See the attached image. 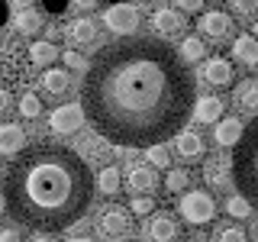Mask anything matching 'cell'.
Returning <instances> with one entry per match:
<instances>
[{"label":"cell","instance_id":"5bb4252c","mask_svg":"<svg viewBox=\"0 0 258 242\" xmlns=\"http://www.w3.org/2000/svg\"><path fill=\"white\" fill-rule=\"evenodd\" d=\"M152 29L158 32V36H181L184 32V16L177 10H158L155 16H152Z\"/></svg>","mask_w":258,"mask_h":242},{"label":"cell","instance_id":"7dc6e473","mask_svg":"<svg viewBox=\"0 0 258 242\" xmlns=\"http://www.w3.org/2000/svg\"><path fill=\"white\" fill-rule=\"evenodd\" d=\"M116 4H119V0H116Z\"/></svg>","mask_w":258,"mask_h":242},{"label":"cell","instance_id":"74e56055","mask_svg":"<svg viewBox=\"0 0 258 242\" xmlns=\"http://www.w3.org/2000/svg\"><path fill=\"white\" fill-rule=\"evenodd\" d=\"M0 242H20V232L16 229H0Z\"/></svg>","mask_w":258,"mask_h":242},{"label":"cell","instance_id":"f35d334b","mask_svg":"<svg viewBox=\"0 0 258 242\" xmlns=\"http://www.w3.org/2000/svg\"><path fill=\"white\" fill-rule=\"evenodd\" d=\"M10 110V94H7V87H0V113Z\"/></svg>","mask_w":258,"mask_h":242},{"label":"cell","instance_id":"ee69618b","mask_svg":"<svg viewBox=\"0 0 258 242\" xmlns=\"http://www.w3.org/2000/svg\"><path fill=\"white\" fill-rule=\"evenodd\" d=\"M0 210H7V194H0Z\"/></svg>","mask_w":258,"mask_h":242},{"label":"cell","instance_id":"83f0119b","mask_svg":"<svg viewBox=\"0 0 258 242\" xmlns=\"http://www.w3.org/2000/svg\"><path fill=\"white\" fill-rule=\"evenodd\" d=\"M145 155H149V161L155 168H168V161H171V155H168V149L161 142H155V145H149V149H145Z\"/></svg>","mask_w":258,"mask_h":242},{"label":"cell","instance_id":"8992f818","mask_svg":"<svg viewBox=\"0 0 258 242\" xmlns=\"http://www.w3.org/2000/svg\"><path fill=\"white\" fill-rule=\"evenodd\" d=\"M97 229H100V236L107 242H123L129 236V229H133V223H129V213L123 207H110L100 213V220H97Z\"/></svg>","mask_w":258,"mask_h":242},{"label":"cell","instance_id":"9c48e42d","mask_svg":"<svg viewBox=\"0 0 258 242\" xmlns=\"http://www.w3.org/2000/svg\"><path fill=\"white\" fill-rule=\"evenodd\" d=\"M200 32H204V36H213V39H226L232 32V16L223 13V10H207L200 16Z\"/></svg>","mask_w":258,"mask_h":242},{"label":"cell","instance_id":"1f68e13d","mask_svg":"<svg viewBox=\"0 0 258 242\" xmlns=\"http://www.w3.org/2000/svg\"><path fill=\"white\" fill-rule=\"evenodd\" d=\"M187 188V171H184V168H174L171 174H168V191H184Z\"/></svg>","mask_w":258,"mask_h":242},{"label":"cell","instance_id":"ab89813d","mask_svg":"<svg viewBox=\"0 0 258 242\" xmlns=\"http://www.w3.org/2000/svg\"><path fill=\"white\" fill-rule=\"evenodd\" d=\"M29 242H55V239H52V232H36Z\"/></svg>","mask_w":258,"mask_h":242},{"label":"cell","instance_id":"60d3db41","mask_svg":"<svg viewBox=\"0 0 258 242\" xmlns=\"http://www.w3.org/2000/svg\"><path fill=\"white\" fill-rule=\"evenodd\" d=\"M75 4L81 7V10H94V7H97V0H75Z\"/></svg>","mask_w":258,"mask_h":242},{"label":"cell","instance_id":"ba28073f","mask_svg":"<svg viewBox=\"0 0 258 242\" xmlns=\"http://www.w3.org/2000/svg\"><path fill=\"white\" fill-rule=\"evenodd\" d=\"M23 75V55L20 45L13 39H0V81L10 84V81H20Z\"/></svg>","mask_w":258,"mask_h":242},{"label":"cell","instance_id":"836d02e7","mask_svg":"<svg viewBox=\"0 0 258 242\" xmlns=\"http://www.w3.org/2000/svg\"><path fill=\"white\" fill-rule=\"evenodd\" d=\"M152 207H155V204H152V197H133V213L136 216H149Z\"/></svg>","mask_w":258,"mask_h":242},{"label":"cell","instance_id":"277c9868","mask_svg":"<svg viewBox=\"0 0 258 242\" xmlns=\"http://www.w3.org/2000/svg\"><path fill=\"white\" fill-rule=\"evenodd\" d=\"M177 207H181V216L194 226H207V223H213V216H216V200L210 197L207 191H187Z\"/></svg>","mask_w":258,"mask_h":242},{"label":"cell","instance_id":"f6af8a7d","mask_svg":"<svg viewBox=\"0 0 258 242\" xmlns=\"http://www.w3.org/2000/svg\"><path fill=\"white\" fill-rule=\"evenodd\" d=\"M13 4H16V7H29V0H13Z\"/></svg>","mask_w":258,"mask_h":242},{"label":"cell","instance_id":"7c38bea8","mask_svg":"<svg viewBox=\"0 0 258 242\" xmlns=\"http://www.w3.org/2000/svg\"><path fill=\"white\" fill-rule=\"evenodd\" d=\"M155 184H158V174L152 171L149 165H133V168H129L126 188L133 194H149V191H155Z\"/></svg>","mask_w":258,"mask_h":242},{"label":"cell","instance_id":"2e32d148","mask_svg":"<svg viewBox=\"0 0 258 242\" xmlns=\"http://www.w3.org/2000/svg\"><path fill=\"white\" fill-rule=\"evenodd\" d=\"M194 119L197 123H216V119H223V100L220 97H200L197 103H194Z\"/></svg>","mask_w":258,"mask_h":242},{"label":"cell","instance_id":"603a6c76","mask_svg":"<svg viewBox=\"0 0 258 242\" xmlns=\"http://www.w3.org/2000/svg\"><path fill=\"white\" fill-rule=\"evenodd\" d=\"M29 58H32V65H42V68H45V65H52L55 58H58L55 42H48V39H45V42H32L29 45Z\"/></svg>","mask_w":258,"mask_h":242},{"label":"cell","instance_id":"7bdbcfd3","mask_svg":"<svg viewBox=\"0 0 258 242\" xmlns=\"http://www.w3.org/2000/svg\"><path fill=\"white\" fill-rule=\"evenodd\" d=\"M68 242H94V239H87V236H75V239H68Z\"/></svg>","mask_w":258,"mask_h":242},{"label":"cell","instance_id":"b9f144b4","mask_svg":"<svg viewBox=\"0 0 258 242\" xmlns=\"http://www.w3.org/2000/svg\"><path fill=\"white\" fill-rule=\"evenodd\" d=\"M4 23H7V4L0 0V26H4Z\"/></svg>","mask_w":258,"mask_h":242},{"label":"cell","instance_id":"d4e9b609","mask_svg":"<svg viewBox=\"0 0 258 242\" xmlns=\"http://www.w3.org/2000/svg\"><path fill=\"white\" fill-rule=\"evenodd\" d=\"M20 113H23V119H36L39 113H42V100H39L36 94H23L20 97Z\"/></svg>","mask_w":258,"mask_h":242},{"label":"cell","instance_id":"44dd1931","mask_svg":"<svg viewBox=\"0 0 258 242\" xmlns=\"http://www.w3.org/2000/svg\"><path fill=\"white\" fill-rule=\"evenodd\" d=\"M242 133H245V129H242L239 119H220V123H216V142L220 145H232V149H236Z\"/></svg>","mask_w":258,"mask_h":242},{"label":"cell","instance_id":"ffe728a7","mask_svg":"<svg viewBox=\"0 0 258 242\" xmlns=\"http://www.w3.org/2000/svg\"><path fill=\"white\" fill-rule=\"evenodd\" d=\"M42 87H45V91L52 94V97H61V94L71 87L68 71H64V68H48L45 75H42Z\"/></svg>","mask_w":258,"mask_h":242},{"label":"cell","instance_id":"52a82bcc","mask_svg":"<svg viewBox=\"0 0 258 242\" xmlns=\"http://www.w3.org/2000/svg\"><path fill=\"white\" fill-rule=\"evenodd\" d=\"M84 103H64V107L52 110V116H48V129L58 136H68V133H78L81 123H84Z\"/></svg>","mask_w":258,"mask_h":242},{"label":"cell","instance_id":"f546056e","mask_svg":"<svg viewBox=\"0 0 258 242\" xmlns=\"http://www.w3.org/2000/svg\"><path fill=\"white\" fill-rule=\"evenodd\" d=\"M216 242H248V236H245L242 226H223V229L216 232Z\"/></svg>","mask_w":258,"mask_h":242},{"label":"cell","instance_id":"4fadbf2b","mask_svg":"<svg viewBox=\"0 0 258 242\" xmlns=\"http://www.w3.org/2000/svg\"><path fill=\"white\" fill-rule=\"evenodd\" d=\"M232 58H236L239 65L255 68V65H258V36H252V32L236 36V42H232Z\"/></svg>","mask_w":258,"mask_h":242},{"label":"cell","instance_id":"bcb514c9","mask_svg":"<svg viewBox=\"0 0 258 242\" xmlns=\"http://www.w3.org/2000/svg\"><path fill=\"white\" fill-rule=\"evenodd\" d=\"M252 36H258V23H255V26H252Z\"/></svg>","mask_w":258,"mask_h":242},{"label":"cell","instance_id":"e575fe53","mask_svg":"<svg viewBox=\"0 0 258 242\" xmlns=\"http://www.w3.org/2000/svg\"><path fill=\"white\" fill-rule=\"evenodd\" d=\"M64 65H68V68H87V62L81 58L75 48H71V52H64Z\"/></svg>","mask_w":258,"mask_h":242},{"label":"cell","instance_id":"cb8c5ba5","mask_svg":"<svg viewBox=\"0 0 258 242\" xmlns=\"http://www.w3.org/2000/svg\"><path fill=\"white\" fill-rule=\"evenodd\" d=\"M16 29L23 32V36H36L39 29H42V20H39L36 10H29V7H23L20 16H16Z\"/></svg>","mask_w":258,"mask_h":242},{"label":"cell","instance_id":"4316f807","mask_svg":"<svg viewBox=\"0 0 258 242\" xmlns=\"http://www.w3.org/2000/svg\"><path fill=\"white\" fill-rule=\"evenodd\" d=\"M119 184H123V181H119V171H116L113 165H107V168L100 171V191H103V194H116Z\"/></svg>","mask_w":258,"mask_h":242},{"label":"cell","instance_id":"f1b7e54d","mask_svg":"<svg viewBox=\"0 0 258 242\" xmlns=\"http://www.w3.org/2000/svg\"><path fill=\"white\" fill-rule=\"evenodd\" d=\"M226 210H229V216H239V220H242V216H248L255 207L248 204V200L242 197V194H236V197H229V204H226Z\"/></svg>","mask_w":258,"mask_h":242},{"label":"cell","instance_id":"7402d4cb","mask_svg":"<svg viewBox=\"0 0 258 242\" xmlns=\"http://www.w3.org/2000/svg\"><path fill=\"white\" fill-rule=\"evenodd\" d=\"M204 177H207V184H213V188H226V184L232 181V165H226V161H207Z\"/></svg>","mask_w":258,"mask_h":242},{"label":"cell","instance_id":"3957f363","mask_svg":"<svg viewBox=\"0 0 258 242\" xmlns=\"http://www.w3.org/2000/svg\"><path fill=\"white\" fill-rule=\"evenodd\" d=\"M232 181L242 197L258 210V119L245 126L239 145L232 149Z\"/></svg>","mask_w":258,"mask_h":242},{"label":"cell","instance_id":"d6986e66","mask_svg":"<svg viewBox=\"0 0 258 242\" xmlns=\"http://www.w3.org/2000/svg\"><path fill=\"white\" fill-rule=\"evenodd\" d=\"M236 107H239V110L258 113V81H255V78L239 81V87H236Z\"/></svg>","mask_w":258,"mask_h":242},{"label":"cell","instance_id":"6da1fadb","mask_svg":"<svg viewBox=\"0 0 258 242\" xmlns=\"http://www.w3.org/2000/svg\"><path fill=\"white\" fill-rule=\"evenodd\" d=\"M81 103L110 145H155L181 133L197 103L184 55L155 36H129L94 55Z\"/></svg>","mask_w":258,"mask_h":242},{"label":"cell","instance_id":"4dcf8cb0","mask_svg":"<svg viewBox=\"0 0 258 242\" xmlns=\"http://www.w3.org/2000/svg\"><path fill=\"white\" fill-rule=\"evenodd\" d=\"M232 13L242 20H252V16H258V0H232Z\"/></svg>","mask_w":258,"mask_h":242},{"label":"cell","instance_id":"484cf974","mask_svg":"<svg viewBox=\"0 0 258 242\" xmlns=\"http://www.w3.org/2000/svg\"><path fill=\"white\" fill-rule=\"evenodd\" d=\"M181 55H184V62H200L204 58V42L197 36H187L181 42Z\"/></svg>","mask_w":258,"mask_h":242},{"label":"cell","instance_id":"d590c367","mask_svg":"<svg viewBox=\"0 0 258 242\" xmlns=\"http://www.w3.org/2000/svg\"><path fill=\"white\" fill-rule=\"evenodd\" d=\"M177 7H181V10H187V13H197L200 7H204V0H177Z\"/></svg>","mask_w":258,"mask_h":242},{"label":"cell","instance_id":"8d00e7d4","mask_svg":"<svg viewBox=\"0 0 258 242\" xmlns=\"http://www.w3.org/2000/svg\"><path fill=\"white\" fill-rule=\"evenodd\" d=\"M42 4H45V7H48L52 13H61L64 7H68V0H42Z\"/></svg>","mask_w":258,"mask_h":242},{"label":"cell","instance_id":"7a4b0ae2","mask_svg":"<svg viewBox=\"0 0 258 242\" xmlns=\"http://www.w3.org/2000/svg\"><path fill=\"white\" fill-rule=\"evenodd\" d=\"M7 210L16 223L61 232L81 223L94 200V174L78 152L64 145H32L7 171Z\"/></svg>","mask_w":258,"mask_h":242},{"label":"cell","instance_id":"5b68a950","mask_svg":"<svg viewBox=\"0 0 258 242\" xmlns=\"http://www.w3.org/2000/svg\"><path fill=\"white\" fill-rule=\"evenodd\" d=\"M103 23H107V29L116 32V36H133V32L139 29L142 16L133 4H113L110 10L103 13Z\"/></svg>","mask_w":258,"mask_h":242},{"label":"cell","instance_id":"e0dca14e","mask_svg":"<svg viewBox=\"0 0 258 242\" xmlns=\"http://www.w3.org/2000/svg\"><path fill=\"white\" fill-rule=\"evenodd\" d=\"M177 155L181 158H200L204 155V136L200 133H194V129H184V133H177Z\"/></svg>","mask_w":258,"mask_h":242},{"label":"cell","instance_id":"d6a6232c","mask_svg":"<svg viewBox=\"0 0 258 242\" xmlns=\"http://www.w3.org/2000/svg\"><path fill=\"white\" fill-rule=\"evenodd\" d=\"M103 142H107V139H103ZM103 142H100V139H87V142H84V152H87L91 158H107L110 149H107Z\"/></svg>","mask_w":258,"mask_h":242},{"label":"cell","instance_id":"8fae6325","mask_svg":"<svg viewBox=\"0 0 258 242\" xmlns=\"http://www.w3.org/2000/svg\"><path fill=\"white\" fill-rule=\"evenodd\" d=\"M26 149V133L16 123H0V155H20Z\"/></svg>","mask_w":258,"mask_h":242},{"label":"cell","instance_id":"30bf717a","mask_svg":"<svg viewBox=\"0 0 258 242\" xmlns=\"http://www.w3.org/2000/svg\"><path fill=\"white\" fill-rule=\"evenodd\" d=\"M177 229H181V226L174 223L171 213H155L149 220V226H145V232H149L152 242H174L177 239Z\"/></svg>","mask_w":258,"mask_h":242},{"label":"cell","instance_id":"ac0fdd59","mask_svg":"<svg viewBox=\"0 0 258 242\" xmlns=\"http://www.w3.org/2000/svg\"><path fill=\"white\" fill-rule=\"evenodd\" d=\"M68 39L75 45H94L97 42V23L87 20V16H81V20H75L68 26Z\"/></svg>","mask_w":258,"mask_h":242},{"label":"cell","instance_id":"9a60e30c","mask_svg":"<svg viewBox=\"0 0 258 242\" xmlns=\"http://www.w3.org/2000/svg\"><path fill=\"white\" fill-rule=\"evenodd\" d=\"M204 81H210L213 87H229L232 84V65L226 58H210L204 65Z\"/></svg>","mask_w":258,"mask_h":242}]
</instances>
